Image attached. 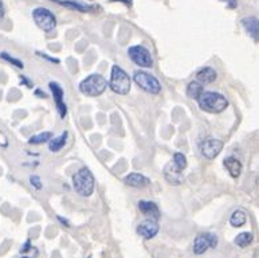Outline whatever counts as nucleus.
<instances>
[{
  "label": "nucleus",
  "mask_w": 259,
  "mask_h": 258,
  "mask_svg": "<svg viewBox=\"0 0 259 258\" xmlns=\"http://www.w3.org/2000/svg\"><path fill=\"white\" fill-rule=\"evenodd\" d=\"M199 106L208 113H222L228 106V101L220 93L203 92L198 98Z\"/></svg>",
  "instance_id": "1"
},
{
  "label": "nucleus",
  "mask_w": 259,
  "mask_h": 258,
  "mask_svg": "<svg viewBox=\"0 0 259 258\" xmlns=\"http://www.w3.org/2000/svg\"><path fill=\"white\" fill-rule=\"evenodd\" d=\"M73 187L81 197H90L94 191V176L89 168H81L73 176Z\"/></svg>",
  "instance_id": "2"
},
{
  "label": "nucleus",
  "mask_w": 259,
  "mask_h": 258,
  "mask_svg": "<svg viewBox=\"0 0 259 258\" xmlns=\"http://www.w3.org/2000/svg\"><path fill=\"white\" fill-rule=\"evenodd\" d=\"M108 88V81L100 74H92L85 78L80 85V90L82 94L89 97H97L102 94Z\"/></svg>",
  "instance_id": "3"
},
{
  "label": "nucleus",
  "mask_w": 259,
  "mask_h": 258,
  "mask_svg": "<svg viewBox=\"0 0 259 258\" xmlns=\"http://www.w3.org/2000/svg\"><path fill=\"white\" fill-rule=\"evenodd\" d=\"M131 78L126 74V72L118 68V66H113L112 77H110V81H109V88L117 94L125 96V94H128L131 92Z\"/></svg>",
  "instance_id": "4"
},
{
  "label": "nucleus",
  "mask_w": 259,
  "mask_h": 258,
  "mask_svg": "<svg viewBox=\"0 0 259 258\" xmlns=\"http://www.w3.org/2000/svg\"><path fill=\"white\" fill-rule=\"evenodd\" d=\"M32 18L35 20L36 26L39 28H42V30L46 32L52 31L56 26L55 16H54V14H52L50 10H47V8H35V10L32 11Z\"/></svg>",
  "instance_id": "5"
},
{
  "label": "nucleus",
  "mask_w": 259,
  "mask_h": 258,
  "mask_svg": "<svg viewBox=\"0 0 259 258\" xmlns=\"http://www.w3.org/2000/svg\"><path fill=\"white\" fill-rule=\"evenodd\" d=\"M135 82L143 90L151 93V94H159L160 90H161V85L157 81V78L148 74V73L141 72V70L135 72Z\"/></svg>",
  "instance_id": "6"
},
{
  "label": "nucleus",
  "mask_w": 259,
  "mask_h": 258,
  "mask_svg": "<svg viewBox=\"0 0 259 258\" xmlns=\"http://www.w3.org/2000/svg\"><path fill=\"white\" fill-rule=\"evenodd\" d=\"M128 54L131 59L140 68H152L153 66V59L149 50L144 46H133L128 50Z\"/></svg>",
  "instance_id": "7"
},
{
  "label": "nucleus",
  "mask_w": 259,
  "mask_h": 258,
  "mask_svg": "<svg viewBox=\"0 0 259 258\" xmlns=\"http://www.w3.org/2000/svg\"><path fill=\"white\" fill-rule=\"evenodd\" d=\"M216 245H218V238H216V235H214L211 233L199 234L195 238V242H193V253L200 255V254L206 253L210 247H215Z\"/></svg>",
  "instance_id": "8"
},
{
  "label": "nucleus",
  "mask_w": 259,
  "mask_h": 258,
  "mask_svg": "<svg viewBox=\"0 0 259 258\" xmlns=\"http://www.w3.org/2000/svg\"><path fill=\"white\" fill-rule=\"evenodd\" d=\"M223 149V141L218 140V139H212L208 137L200 144V152L206 159H215Z\"/></svg>",
  "instance_id": "9"
},
{
  "label": "nucleus",
  "mask_w": 259,
  "mask_h": 258,
  "mask_svg": "<svg viewBox=\"0 0 259 258\" xmlns=\"http://www.w3.org/2000/svg\"><path fill=\"white\" fill-rule=\"evenodd\" d=\"M164 176L168 180V183H171L173 185H179L180 183H183L184 176L181 169H179L175 165L173 161H169L165 167H164Z\"/></svg>",
  "instance_id": "10"
},
{
  "label": "nucleus",
  "mask_w": 259,
  "mask_h": 258,
  "mask_svg": "<svg viewBox=\"0 0 259 258\" xmlns=\"http://www.w3.org/2000/svg\"><path fill=\"white\" fill-rule=\"evenodd\" d=\"M137 233L144 237L145 239H151L159 233V225L157 222L152 221V219H147V221H143L137 227Z\"/></svg>",
  "instance_id": "11"
},
{
  "label": "nucleus",
  "mask_w": 259,
  "mask_h": 258,
  "mask_svg": "<svg viewBox=\"0 0 259 258\" xmlns=\"http://www.w3.org/2000/svg\"><path fill=\"white\" fill-rule=\"evenodd\" d=\"M50 89H51L60 117H64L68 113V109H66V104L63 102V89L60 88L59 84H56V82H50Z\"/></svg>",
  "instance_id": "12"
},
{
  "label": "nucleus",
  "mask_w": 259,
  "mask_h": 258,
  "mask_svg": "<svg viewBox=\"0 0 259 258\" xmlns=\"http://www.w3.org/2000/svg\"><path fill=\"white\" fill-rule=\"evenodd\" d=\"M139 209L144 215H147V217L151 218L152 221H157V219L160 218L159 207H157V205L153 203V202H148V201L139 202Z\"/></svg>",
  "instance_id": "13"
},
{
  "label": "nucleus",
  "mask_w": 259,
  "mask_h": 258,
  "mask_svg": "<svg viewBox=\"0 0 259 258\" xmlns=\"http://www.w3.org/2000/svg\"><path fill=\"white\" fill-rule=\"evenodd\" d=\"M125 183L131 185V187H135V188H144L151 183V180L147 176L141 175V173L133 172L125 176Z\"/></svg>",
  "instance_id": "14"
},
{
  "label": "nucleus",
  "mask_w": 259,
  "mask_h": 258,
  "mask_svg": "<svg viewBox=\"0 0 259 258\" xmlns=\"http://www.w3.org/2000/svg\"><path fill=\"white\" fill-rule=\"evenodd\" d=\"M242 24H243L244 30L248 32V35L251 36L252 39L259 40V19L254 18V16H250V18H244L242 20Z\"/></svg>",
  "instance_id": "15"
},
{
  "label": "nucleus",
  "mask_w": 259,
  "mask_h": 258,
  "mask_svg": "<svg viewBox=\"0 0 259 258\" xmlns=\"http://www.w3.org/2000/svg\"><path fill=\"white\" fill-rule=\"evenodd\" d=\"M216 77H218V74L212 68H203L196 73V80L202 85L212 84L216 80Z\"/></svg>",
  "instance_id": "16"
},
{
  "label": "nucleus",
  "mask_w": 259,
  "mask_h": 258,
  "mask_svg": "<svg viewBox=\"0 0 259 258\" xmlns=\"http://www.w3.org/2000/svg\"><path fill=\"white\" fill-rule=\"evenodd\" d=\"M224 167L227 168V171L230 172L232 177H239L240 172H242V164H240V161L235 157H227L226 160H224Z\"/></svg>",
  "instance_id": "17"
},
{
  "label": "nucleus",
  "mask_w": 259,
  "mask_h": 258,
  "mask_svg": "<svg viewBox=\"0 0 259 258\" xmlns=\"http://www.w3.org/2000/svg\"><path fill=\"white\" fill-rule=\"evenodd\" d=\"M247 221V218H246V213H244L243 210H235L234 213L231 214V218H230V223L231 226L234 227H240V226H243Z\"/></svg>",
  "instance_id": "18"
},
{
  "label": "nucleus",
  "mask_w": 259,
  "mask_h": 258,
  "mask_svg": "<svg viewBox=\"0 0 259 258\" xmlns=\"http://www.w3.org/2000/svg\"><path fill=\"white\" fill-rule=\"evenodd\" d=\"M203 92V86H202V84H199L198 81H193V82H191V84L188 85L187 96L189 97V98H192V100L198 101V98H199L200 94Z\"/></svg>",
  "instance_id": "19"
},
{
  "label": "nucleus",
  "mask_w": 259,
  "mask_h": 258,
  "mask_svg": "<svg viewBox=\"0 0 259 258\" xmlns=\"http://www.w3.org/2000/svg\"><path fill=\"white\" fill-rule=\"evenodd\" d=\"M66 137H68V133L64 132L62 136L51 139L50 143H48V148H50V151H52V152H58V151H60V149L63 148V145L66 144Z\"/></svg>",
  "instance_id": "20"
},
{
  "label": "nucleus",
  "mask_w": 259,
  "mask_h": 258,
  "mask_svg": "<svg viewBox=\"0 0 259 258\" xmlns=\"http://www.w3.org/2000/svg\"><path fill=\"white\" fill-rule=\"evenodd\" d=\"M252 239H254V237H252L251 233H240L238 237L235 238V245H238L239 247H246V246H248L250 243L252 242Z\"/></svg>",
  "instance_id": "21"
},
{
  "label": "nucleus",
  "mask_w": 259,
  "mask_h": 258,
  "mask_svg": "<svg viewBox=\"0 0 259 258\" xmlns=\"http://www.w3.org/2000/svg\"><path fill=\"white\" fill-rule=\"evenodd\" d=\"M51 132H43V133H39V135H35V136H32L28 143L30 144H42V143H46V141L51 140Z\"/></svg>",
  "instance_id": "22"
},
{
  "label": "nucleus",
  "mask_w": 259,
  "mask_h": 258,
  "mask_svg": "<svg viewBox=\"0 0 259 258\" xmlns=\"http://www.w3.org/2000/svg\"><path fill=\"white\" fill-rule=\"evenodd\" d=\"M173 163H175L176 167L179 169H181V171L187 168V157L184 156L183 153L176 152L175 155H173Z\"/></svg>",
  "instance_id": "23"
},
{
  "label": "nucleus",
  "mask_w": 259,
  "mask_h": 258,
  "mask_svg": "<svg viewBox=\"0 0 259 258\" xmlns=\"http://www.w3.org/2000/svg\"><path fill=\"white\" fill-rule=\"evenodd\" d=\"M58 3H62L63 6H69V7L72 8H77L78 11L81 12H86V11H90V10H93L94 7H92V6H85V4H80V3H73V2H59V0H56Z\"/></svg>",
  "instance_id": "24"
},
{
  "label": "nucleus",
  "mask_w": 259,
  "mask_h": 258,
  "mask_svg": "<svg viewBox=\"0 0 259 258\" xmlns=\"http://www.w3.org/2000/svg\"><path fill=\"white\" fill-rule=\"evenodd\" d=\"M0 56H2V58H3L4 60H7V62H10V63L15 64L16 68L23 69V62H20L19 59H15V58H12V56L8 55L7 52H2V54H0Z\"/></svg>",
  "instance_id": "25"
},
{
  "label": "nucleus",
  "mask_w": 259,
  "mask_h": 258,
  "mask_svg": "<svg viewBox=\"0 0 259 258\" xmlns=\"http://www.w3.org/2000/svg\"><path fill=\"white\" fill-rule=\"evenodd\" d=\"M30 181H31V184L34 185L36 189L42 188V184H40V177L39 176H35V175H34V176L30 177Z\"/></svg>",
  "instance_id": "26"
},
{
  "label": "nucleus",
  "mask_w": 259,
  "mask_h": 258,
  "mask_svg": "<svg viewBox=\"0 0 259 258\" xmlns=\"http://www.w3.org/2000/svg\"><path fill=\"white\" fill-rule=\"evenodd\" d=\"M4 14H6V10H4V6H3V3H2V0H0V22L3 20Z\"/></svg>",
  "instance_id": "27"
},
{
  "label": "nucleus",
  "mask_w": 259,
  "mask_h": 258,
  "mask_svg": "<svg viewBox=\"0 0 259 258\" xmlns=\"http://www.w3.org/2000/svg\"><path fill=\"white\" fill-rule=\"evenodd\" d=\"M28 250H30V241L26 242V245L20 249V253H26V251H28Z\"/></svg>",
  "instance_id": "28"
},
{
  "label": "nucleus",
  "mask_w": 259,
  "mask_h": 258,
  "mask_svg": "<svg viewBox=\"0 0 259 258\" xmlns=\"http://www.w3.org/2000/svg\"><path fill=\"white\" fill-rule=\"evenodd\" d=\"M223 2H227V3L230 4L231 7H234V6H235V0H223Z\"/></svg>",
  "instance_id": "29"
},
{
  "label": "nucleus",
  "mask_w": 259,
  "mask_h": 258,
  "mask_svg": "<svg viewBox=\"0 0 259 258\" xmlns=\"http://www.w3.org/2000/svg\"><path fill=\"white\" fill-rule=\"evenodd\" d=\"M22 258H28V257H22Z\"/></svg>",
  "instance_id": "30"
}]
</instances>
